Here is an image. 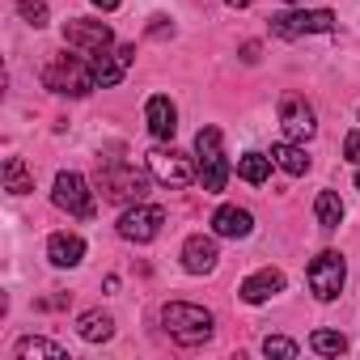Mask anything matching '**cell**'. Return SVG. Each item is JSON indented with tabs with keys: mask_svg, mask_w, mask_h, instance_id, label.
<instances>
[{
	"mask_svg": "<svg viewBox=\"0 0 360 360\" xmlns=\"http://www.w3.org/2000/svg\"><path fill=\"white\" fill-rule=\"evenodd\" d=\"M13 356L18 360H68V352L60 347V343H51V339H18V347H13Z\"/></svg>",
	"mask_w": 360,
	"mask_h": 360,
	"instance_id": "ffe728a7",
	"label": "cell"
},
{
	"mask_svg": "<svg viewBox=\"0 0 360 360\" xmlns=\"http://www.w3.org/2000/svg\"><path fill=\"white\" fill-rule=\"evenodd\" d=\"M309 347L318 356H339V352H347V339H343V330H314L309 335Z\"/></svg>",
	"mask_w": 360,
	"mask_h": 360,
	"instance_id": "cb8c5ba5",
	"label": "cell"
},
{
	"mask_svg": "<svg viewBox=\"0 0 360 360\" xmlns=\"http://www.w3.org/2000/svg\"><path fill=\"white\" fill-rule=\"evenodd\" d=\"M276 292H284V271H276V267H259V271L246 276L242 288H238V297H242L246 305H263V301H271Z\"/></svg>",
	"mask_w": 360,
	"mask_h": 360,
	"instance_id": "7c38bea8",
	"label": "cell"
},
{
	"mask_svg": "<svg viewBox=\"0 0 360 360\" xmlns=\"http://www.w3.org/2000/svg\"><path fill=\"white\" fill-rule=\"evenodd\" d=\"M305 280H309V292H314L318 301H335V297L343 292V280H347L343 255H339V250H322V255L309 263Z\"/></svg>",
	"mask_w": 360,
	"mask_h": 360,
	"instance_id": "ba28073f",
	"label": "cell"
},
{
	"mask_svg": "<svg viewBox=\"0 0 360 360\" xmlns=\"http://www.w3.org/2000/svg\"><path fill=\"white\" fill-rule=\"evenodd\" d=\"M267 174H271V157H263V153H242L238 157V178H246V183L263 187Z\"/></svg>",
	"mask_w": 360,
	"mask_h": 360,
	"instance_id": "603a6c76",
	"label": "cell"
},
{
	"mask_svg": "<svg viewBox=\"0 0 360 360\" xmlns=\"http://www.w3.org/2000/svg\"><path fill=\"white\" fill-rule=\"evenodd\" d=\"M225 5H233V9H250L255 0H225Z\"/></svg>",
	"mask_w": 360,
	"mask_h": 360,
	"instance_id": "4dcf8cb0",
	"label": "cell"
},
{
	"mask_svg": "<svg viewBox=\"0 0 360 360\" xmlns=\"http://www.w3.org/2000/svg\"><path fill=\"white\" fill-rule=\"evenodd\" d=\"M343 157H347L352 165H360V131H352V136L343 140Z\"/></svg>",
	"mask_w": 360,
	"mask_h": 360,
	"instance_id": "4316f807",
	"label": "cell"
},
{
	"mask_svg": "<svg viewBox=\"0 0 360 360\" xmlns=\"http://www.w3.org/2000/svg\"><path fill=\"white\" fill-rule=\"evenodd\" d=\"M314 217H318L322 229H339V221H343V200H339V191H318Z\"/></svg>",
	"mask_w": 360,
	"mask_h": 360,
	"instance_id": "7402d4cb",
	"label": "cell"
},
{
	"mask_svg": "<svg viewBox=\"0 0 360 360\" xmlns=\"http://www.w3.org/2000/svg\"><path fill=\"white\" fill-rule=\"evenodd\" d=\"M217 238H204V233H191L187 242H183V267L191 271V276H208L212 267H217Z\"/></svg>",
	"mask_w": 360,
	"mask_h": 360,
	"instance_id": "9a60e30c",
	"label": "cell"
},
{
	"mask_svg": "<svg viewBox=\"0 0 360 360\" xmlns=\"http://www.w3.org/2000/svg\"><path fill=\"white\" fill-rule=\"evenodd\" d=\"M131 60H136V47H131V43H123V47H115V51L98 56V60H94V77H98V85H102V89L119 85V81L127 77Z\"/></svg>",
	"mask_w": 360,
	"mask_h": 360,
	"instance_id": "4fadbf2b",
	"label": "cell"
},
{
	"mask_svg": "<svg viewBox=\"0 0 360 360\" xmlns=\"http://www.w3.org/2000/svg\"><path fill=\"white\" fill-rule=\"evenodd\" d=\"M161 225H165V212L157 204H144L140 200V204H127V212L119 217V238L144 246V242H153L161 233Z\"/></svg>",
	"mask_w": 360,
	"mask_h": 360,
	"instance_id": "30bf717a",
	"label": "cell"
},
{
	"mask_svg": "<svg viewBox=\"0 0 360 360\" xmlns=\"http://www.w3.org/2000/svg\"><path fill=\"white\" fill-rule=\"evenodd\" d=\"M195 165L187 153H178V148H153L148 153V174L157 178L161 187H191L195 183Z\"/></svg>",
	"mask_w": 360,
	"mask_h": 360,
	"instance_id": "9c48e42d",
	"label": "cell"
},
{
	"mask_svg": "<svg viewBox=\"0 0 360 360\" xmlns=\"http://www.w3.org/2000/svg\"><path fill=\"white\" fill-rule=\"evenodd\" d=\"M148 34H153V39H165V34H174V26H169L165 18H153V26H148Z\"/></svg>",
	"mask_w": 360,
	"mask_h": 360,
	"instance_id": "83f0119b",
	"label": "cell"
},
{
	"mask_svg": "<svg viewBox=\"0 0 360 360\" xmlns=\"http://www.w3.org/2000/svg\"><path fill=\"white\" fill-rule=\"evenodd\" d=\"M356 191H360V169H356Z\"/></svg>",
	"mask_w": 360,
	"mask_h": 360,
	"instance_id": "1f68e13d",
	"label": "cell"
},
{
	"mask_svg": "<svg viewBox=\"0 0 360 360\" xmlns=\"http://www.w3.org/2000/svg\"><path fill=\"white\" fill-rule=\"evenodd\" d=\"M18 13H22V22H30L34 30H43L47 26V0H18Z\"/></svg>",
	"mask_w": 360,
	"mask_h": 360,
	"instance_id": "d4e9b609",
	"label": "cell"
},
{
	"mask_svg": "<svg viewBox=\"0 0 360 360\" xmlns=\"http://www.w3.org/2000/svg\"><path fill=\"white\" fill-rule=\"evenodd\" d=\"M94 187L106 204H140L144 191H148V178L131 165V161H119V157H102L98 161V178Z\"/></svg>",
	"mask_w": 360,
	"mask_h": 360,
	"instance_id": "6da1fadb",
	"label": "cell"
},
{
	"mask_svg": "<svg viewBox=\"0 0 360 360\" xmlns=\"http://www.w3.org/2000/svg\"><path fill=\"white\" fill-rule=\"evenodd\" d=\"M144 123H148V131H153L157 140H174V131H178V110H174V102H169L165 94H153V98L144 102Z\"/></svg>",
	"mask_w": 360,
	"mask_h": 360,
	"instance_id": "5bb4252c",
	"label": "cell"
},
{
	"mask_svg": "<svg viewBox=\"0 0 360 360\" xmlns=\"http://www.w3.org/2000/svg\"><path fill=\"white\" fill-rule=\"evenodd\" d=\"M161 326L174 343H183V347H200L212 339V314L204 305H191V301H169L161 309Z\"/></svg>",
	"mask_w": 360,
	"mask_h": 360,
	"instance_id": "3957f363",
	"label": "cell"
},
{
	"mask_svg": "<svg viewBox=\"0 0 360 360\" xmlns=\"http://www.w3.org/2000/svg\"><path fill=\"white\" fill-rule=\"evenodd\" d=\"M5 191H9V195H30V191H34V174L26 169L22 157H9V161H5Z\"/></svg>",
	"mask_w": 360,
	"mask_h": 360,
	"instance_id": "44dd1931",
	"label": "cell"
},
{
	"mask_svg": "<svg viewBox=\"0 0 360 360\" xmlns=\"http://www.w3.org/2000/svg\"><path fill=\"white\" fill-rule=\"evenodd\" d=\"M195 161H200V183H204V191H212V195L225 191L233 165L225 157L221 127H200V136H195Z\"/></svg>",
	"mask_w": 360,
	"mask_h": 360,
	"instance_id": "277c9868",
	"label": "cell"
},
{
	"mask_svg": "<svg viewBox=\"0 0 360 360\" xmlns=\"http://www.w3.org/2000/svg\"><path fill=\"white\" fill-rule=\"evenodd\" d=\"M47 259L56 267H77L85 259V238H77V233H51L47 238Z\"/></svg>",
	"mask_w": 360,
	"mask_h": 360,
	"instance_id": "e0dca14e",
	"label": "cell"
},
{
	"mask_svg": "<svg viewBox=\"0 0 360 360\" xmlns=\"http://www.w3.org/2000/svg\"><path fill=\"white\" fill-rule=\"evenodd\" d=\"M43 85L51 94H68V98H85L98 89V77H94V60L72 51V56H51L43 64Z\"/></svg>",
	"mask_w": 360,
	"mask_h": 360,
	"instance_id": "7a4b0ae2",
	"label": "cell"
},
{
	"mask_svg": "<svg viewBox=\"0 0 360 360\" xmlns=\"http://www.w3.org/2000/svg\"><path fill=\"white\" fill-rule=\"evenodd\" d=\"M98 191H89V183L77 174V169H60L56 174V191H51V200H56V208H64L68 217H77V221H94V212H98V200H94Z\"/></svg>",
	"mask_w": 360,
	"mask_h": 360,
	"instance_id": "5b68a950",
	"label": "cell"
},
{
	"mask_svg": "<svg viewBox=\"0 0 360 360\" xmlns=\"http://www.w3.org/2000/svg\"><path fill=\"white\" fill-rule=\"evenodd\" d=\"M94 9H102V13H115V9H119V0H94Z\"/></svg>",
	"mask_w": 360,
	"mask_h": 360,
	"instance_id": "f546056e",
	"label": "cell"
},
{
	"mask_svg": "<svg viewBox=\"0 0 360 360\" xmlns=\"http://www.w3.org/2000/svg\"><path fill=\"white\" fill-rule=\"evenodd\" d=\"M271 161H276L284 174H292V178L309 174V157H305V148H301L297 140H284V144H276V148H271Z\"/></svg>",
	"mask_w": 360,
	"mask_h": 360,
	"instance_id": "ac0fdd59",
	"label": "cell"
},
{
	"mask_svg": "<svg viewBox=\"0 0 360 360\" xmlns=\"http://www.w3.org/2000/svg\"><path fill=\"white\" fill-rule=\"evenodd\" d=\"M77 330H81L85 343H106V339L115 335V322H110V314H102V309H85V314L77 318Z\"/></svg>",
	"mask_w": 360,
	"mask_h": 360,
	"instance_id": "d6986e66",
	"label": "cell"
},
{
	"mask_svg": "<svg viewBox=\"0 0 360 360\" xmlns=\"http://www.w3.org/2000/svg\"><path fill=\"white\" fill-rule=\"evenodd\" d=\"M280 131H284L288 140H297V144H305V140L318 131L314 106H309L301 94H284V98H280Z\"/></svg>",
	"mask_w": 360,
	"mask_h": 360,
	"instance_id": "8fae6325",
	"label": "cell"
},
{
	"mask_svg": "<svg viewBox=\"0 0 360 360\" xmlns=\"http://www.w3.org/2000/svg\"><path fill=\"white\" fill-rule=\"evenodd\" d=\"M259 51H263L259 43H246V47H242V60H246V64H259Z\"/></svg>",
	"mask_w": 360,
	"mask_h": 360,
	"instance_id": "f1b7e54d",
	"label": "cell"
},
{
	"mask_svg": "<svg viewBox=\"0 0 360 360\" xmlns=\"http://www.w3.org/2000/svg\"><path fill=\"white\" fill-rule=\"evenodd\" d=\"M250 229H255V217L246 208H238V204H221L212 212V233L217 238H246Z\"/></svg>",
	"mask_w": 360,
	"mask_h": 360,
	"instance_id": "2e32d148",
	"label": "cell"
},
{
	"mask_svg": "<svg viewBox=\"0 0 360 360\" xmlns=\"http://www.w3.org/2000/svg\"><path fill=\"white\" fill-rule=\"evenodd\" d=\"M288 5H305V0H288Z\"/></svg>",
	"mask_w": 360,
	"mask_h": 360,
	"instance_id": "d6a6232c",
	"label": "cell"
},
{
	"mask_svg": "<svg viewBox=\"0 0 360 360\" xmlns=\"http://www.w3.org/2000/svg\"><path fill=\"white\" fill-rule=\"evenodd\" d=\"M335 30V13L330 9H288L271 18V34L276 39H301V34H330Z\"/></svg>",
	"mask_w": 360,
	"mask_h": 360,
	"instance_id": "52a82bcc",
	"label": "cell"
},
{
	"mask_svg": "<svg viewBox=\"0 0 360 360\" xmlns=\"http://www.w3.org/2000/svg\"><path fill=\"white\" fill-rule=\"evenodd\" d=\"M64 47H68V51H81V56H89V60H98V56H106V51L115 47V34H110L106 22L68 18V22H64Z\"/></svg>",
	"mask_w": 360,
	"mask_h": 360,
	"instance_id": "8992f818",
	"label": "cell"
},
{
	"mask_svg": "<svg viewBox=\"0 0 360 360\" xmlns=\"http://www.w3.org/2000/svg\"><path fill=\"white\" fill-rule=\"evenodd\" d=\"M263 352H267V356H284V360H292V356H297V343L284 339V335H267V339H263Z\"/></svg>",
	"mask_w": 360,
	"mask_h": 360,
	"instance_id": "484cf974",
	"label": "cell"
}]
</instances>
